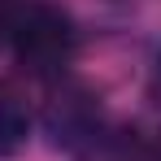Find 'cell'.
Here are the masks:
<instances>
[{
  "label": "cell",
  "instance_id": "cell-1",
  "mask_svg": "<svg viewBox=\"0 0 161 161\" xmlns=\"http://www.w3.org/2000/svg\"><path fill=\"white\" fill-rule=\"evenodd\" d=\"M0 44L22 65V74L57 83L74 65L79 26H74V18L61 4H48V0H9L4 4V22H0Z\"/></svg>",
  "mask_w": 161,
  "mask_h": 161
},
{
  "label": "cell",
  "instance_id": "cell-2",
  "mask_svg": "<svg viewBox=\"0 0 161 161\" xmlns=\"http://www.w3.org/2000/svg\"><path fill=\"white\" fill-rule=\"evenodd\" d=\"M35 122L44 126V135L57 153H70V157H92L105 144V135L113 131L100 96L70 74L48 83V96H44V109L35 113Z\"/></svg>",
  "mask_w": 161,
  "mask_h": 161
},
{
  "label": "cell",
  "instance_id": "cell-3",
  "mask_svg": "<svg viewBox=\"0 0 161 161\" xmlns=\"http://www.w3.org/2000/svg\"><path fill=\"white\" fill-rule=\"evenodd\" d=\"M35 135V105L18 79H0V161L18 157Z\"/></svg>",
  "mask_w": 161,
  "mask_h": 161
},
{
  "label": "cell",
  "instance_id": "cell-4",
  "mask_svg": "<svg viewBox=\"0 0 161 161\" xmlns=\"http://www.w3.org/2000/svg\"><path fill=\"white\" fill-rule=\"evenodd\" d=\"M83 161H161V131L139 135V131H109L105 144Z\"/></svg>",
  "mask_w": 161,
  "mask_h": 161
},
{
  "label": "cell",
  "instance_id": "cell-5",
  "mask_svg": "<svg viewBox=\"0 0 161 161\" xmlns=\"http://www.w3.org/2000/svg\"><path fill=\"white\" fill-rule=\"evenodd\" d=\"M157 87H161V70H157Z\"/></svg>",
  "mask_w": 161,
  "mask_h": 161
}]
</instances>
